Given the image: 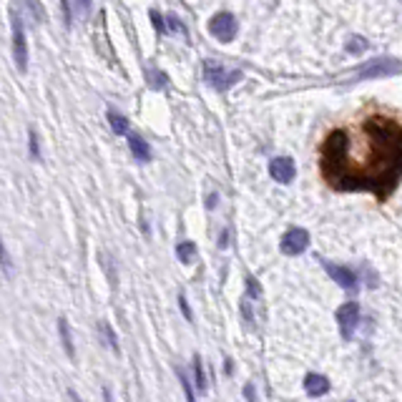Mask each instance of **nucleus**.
<instances>
[{
    "instance_id": "4",
    "label": "nucleus",
    "mask_w": 402,
    "mask_h": 402,
    "mask_svg": "<svg viewBox=\"0 0 402 402\" xmlns=\"http://www.w3.org/2000/svg\"><path fill=\"white\" fill-rule=\"evenodd\" d=\"M13 23V53H15V66L20 71L28 68V43H25V30H23V20H20L18 13L11 15Z\"/></svg>"
},
{
    "instance_id": "5",
    "label": "nucleus",
    "mask_w": 402,
    "mask_h": 402,
    "mask_svg": "<svg viewBox=\"0 0 402 402\" xmlns=\"http://www.w3.org/2000/svg\"><path fill=\"white\" fill-rule=\"evenodd\" d=\"M209 33L216 38V41H222V43L234 41L236 18L232 15V13H219V15H214V18L209 20Z\"/></svg>"
},
{
    "instance_id": "21",
    "label": "nucleus",
    "mask_w": 402,
    "mask_h": 402,
    "mask_svg": "<svg viewBox=\"0 0 402 402\" xmlns=\"http://www.w3.org/2000/svg\"><path fill=\"white\" fill-rule=\"evenodd\" d=\"M241 314H244L246 324L252 327V324H254V314H252V300H249V297H244V300H241Z\"/></svg>"
},
{
    "instance_id": "15",
    "label": "nucleus",
    "mask_w": 402,
    "mask_h": 402,
    "mask_svg": "<svg viewBox=\"0 0 402 402\" xmlns=\"http://www.w3.org/2000/svg\"><path fill=\"white\" fill-rule=\"evenodd\" d=\"M108 123H111V128H114L116 133H128V121L123 114H119V111H108Z\"/></svg>"
},
{
    "instance_id": "3",
    "label": "nucleus",
    "mask_w": 402,
    "mask_h": 402,
    "mask_svg": "<svg viewBox=\"0 0 402 402\" xmlns=\"http://www.w3.org/2000/svg\"><path fill=\"white\" fill-rule=\"evenodd\" d=\"M337 324H340L342 340H352L357 324H360V304H357V302H344V304L337 309Z\"/></svg>"
},
{
    "instance_id": "14",
    "label": "nucleus",
    "mask_w": 402,
    "mask_h": 402,
    "mask_svg": "<svg viewBox=\"0 0 402 402\" xmlns=\"http://www.w3.org/2000/svg\"><path fill=\"white\" fill-rule=\"evenodd\" d=\"M98 332H101L106 347L111 349V352H119V340H116V332L111 330V324H108V322H98Z\"/></svg>"
},
{
    "instance_id": "17",
    "label": "nucleus",
    "mask_w": 402,
    "mask_h": 402,
    "mask_svg": "<svg viewBox=\"0 0 402 402\" xmlns=\"http://www.w3.org/2000/svg\"><path fill=\"white\" fill-rule=\"evenodd\" d=\"M146 79H149L151 88H166V86H168L166 73L156 71V68H149V71H146Z\"/></svg>"
},
{
    "instance_id": "28",
    "label": "nucleus",
    "mask_w": 402,
    "mask_h": 402,
    "mask_svg": "<svg viewBox=\"0 0 402 402\" xmlns=\"http://www.w3.org/2000/svg\"><path fill=\"white\" fill-rule=\"evenodd\" d=\"M88 3H91V0H79V6H83V8L88 6Z\"/></svg>"
},
{
    "instance_id": "1",
    "label": "nucleus",
    "mask_w": 402,
    "mask_h": 402,
    "mask_svg": "<svg viewBox=\"0 0 402 402\" xmlns=\"http://www.w3.org/2000/svg\"><path fill=\"white\" fill-rule=\"evenodd\" d=\"M319 168L337 192H373L387 199L402 179V123L370 116L354 131L335 128L319 149Z\"/></svg>"
},
{
    "instance_id": "23",
    "label": "nucleus",
    "mask_w": 402,
    "mask_h": 402,
    "mask_svg": "<svg viewBox=\"0 0 402 402\" xmlns=\"http://www.w3.org/2000/svg\"><path fill=\"white\" fill-rule=\"evenodd\" d=\"M151 20H154V25H156L159 33H166V23H163V20L159 18V13H156V11H151Z\"/></svg>"
},
{
    "instance_id": "19",
    "label": "nucleus",
    "mask_w": 402,
    "mask_h": 402,
    "mask_svg": "<svg viewBox=\"0 0 402 402\" xmlns=\"http://www.w3.org/2000/svg\"><path fill=\"white\" fill-rule=\"evenodd\" d=\"M176 375H179L181 390H184V395H187V402H196V395H194V390H192V384H189L187 375L181 373V370H176Z\"/></svg>"
},
{
    "instance_id": "9",
    "label": "nucleus",
    "mask_w": 402,
    "mask_h": 402,
    "mask_svg": "<svg viewBox=\"0 0 402 402\" xmlns=\"http://www.w3.org/2000/svg\"><path fill=\"white\" fill-rule=\"evenodd\" d=\"M324 269H327V274H330L342 289H347V292H354V289H357V276H354L352 269L340 267V264H330V262L324 264Z\"/></svg>"
},
{
    "instance_id": "8",
    "label": "nucleus",
    "mask_w": 402,
    "mask_h": 402,
    "mask_svg": "<svg viewBox=\"0 0 402 402\" xmlns=\"http://www.w3.org/2000/svg\"><path fill=\"white\" fill-rule=\"evenodd\" d=\"M269 174H272V179L274 181H279V184H289V181L295 179V161L289 156H276V159H272V163H269Z\"/></svg>"
},
{
    "instance_id": "13",
    "label": "nucleus",
    "mask_w": 402,
    "mask_h": 402,
    "mask_svg": "<svg viewBox=\"0 0 402 402\" xmlns=\"http://www.w3.org/2000/svg\"><path fill=\"white\" fill-rule=\"evenodd\" d=\"M176 257H179L181 264H192L194 257H196V244H194V241H181V244L176 246Z\"/></svg>"
},
{
    "instance_id": "18",
    "label": "nucleus",
    "mask_w": 402,
    "mask_h": 402,
    "mask_svg": "<svg viewBox=\"0 0 402 402\" xmlns=\"http://www.w3.org/2000/svg\"><path fill=\"white\" fill-rule=\"evenodd\" d=\"M246 297L249 300H262V287L254 276H246Z\"/></svg>"
},
{
    "instance_id": "6",
    "label": "nucleus",
    "mask_w": 402,
    "mask_h": 402,
    "mask_svg": "<svg viewBox=\"0 0 402 402\" xmlns=\"http://www.w3.org/2000/svg\"><path fill=\"white\" fill-rule=\"evenodd\" d=\"M402 71V60L397 58H377V60H370L367 66L360 68V79H377V76H390V73Z\"/></svg>"
},
{
    "instance_id": "26",
    "label": "nucleus",
    "mask_w": 402,
    "mask_h": 402,
    "mask_svg": "<svg viewBox=\"0 0 402 402\" xmlns=\"http://www.w3.org/2000/svg\"><path fill=\"white\" fill-rule=\"evenodd\" d=\"M30 151H33V159H38V146H36V133L30 131Z\"/></svg>"
},
{
    "instance_id": "22",
    "label": "nucleus",
    "mask_w": 402,
    "mask_h": 402,
    "mask_svg": "<svg viewBox=\"0 0 402 402\" xmlns=\"http://www.w3.org/2000/svg\"><path fill=\"white\" fill-rule=\"evenodd\" d=\"M179 307H181V312H184V317L192 322L194 314H192V309H189V302H187V297H184V295H179Z\"/></svg>"
},
{
    "instance_id": "7",
    "label": "nucleus",
    "mask_w": 402,
    "mask_h": 402,
    "mask_svg": "<svg viewBox=\"0 0 402 402\" xmlns=\"http://www.w3.org/2000/svg\"><path fill=\"white\" fill-rule=\"evenodd\" d=\"M309 246V232L307 229H289L287 234L282 236V252L287 257H297Z\"/></svg>"
},
{
    "instance_id": "27",
    "label": "nucleus",
    "mask_w": 402,
    "mask_h": 402,
    "mask_svg": "<svg viewBox=\"0 0 402 402\" xmlns=\"http://www.w3.org/2000/svg\"><path fill=\"white\" fill-rule=\"evenodd\" d=\"M68 397H71V402H81V397L76 395V390H68Z\"/></svg>"
},
{
    "instance_id": "10",
    "label": "nucleus",
    "mask_w": 402,
    "mask_h": 402,
    "mask_svg": "<svg viewBox=\"0 0 402 402\" xmlns=\"http://www.w3.org/2000/svg\"><path fill=\"white\" fill-rule=\"evenodd\" d=\"M304 390L309 397H322L330 392V380L324 377V375H317V373H309L304 377Z\"/></svg>"
},
{
    "instance_id": "20",
    "label": "nucleus",
    "mask_w": 402,
    "mask_h": 402,
    "mask_svg": "<svg viewBox=\"0 0 402 402\" xmlns=\"http://www.w3.org/2000/svg\"><path fill=\"white\" fill-rule=\"evenodd\" d=\"M370 48V43L365 41V38H352V41H349V46H347V53H362V51H367Z\"/></svg>"
},
{
    "instance_id": "24",
    "label": "nucleus",
    "mask_w": 402,
    "mask_h": 402,
    "mask_svg": "<svg viewBox=\"0 0 402 402\" xmlns=\"http://www.w3.org/2000/svg\"><path fill=\"white\" fill-rule=\"evenodd\" d=\"M168 25H171V30H176V33H184V25H181L179 20L174 18V15H171V18H168Z\"/></svg>"
},
{
    "instance_id": "25",
    "label": "nucleus",
    "mask_w": 402,
    "mask_h": 402,
    "mask_svg": "<svg viewBox=\"0 0 402 402\" xmlns=\"http://www.w3.org/2000/svg\"><path fill=\"white\" fill-rule=\"evenodd\" d=\"M244 392H246V400H249V402H257V397H254V384H246Z\"/></svg>"
},
{
    "instance_id": "11",
    "label": "nucleus",
    "mask_w": 402,
    "mask_h": 402,
    "mask_svg": "<svg viewBox=\"0 0 402 402\" xmlns=\"http://www.w3.org/2000/svg\"><path fill=\"white\" fill-rule=\"evenodd\" d=\"M58 335H60V342H63V349L71 360H76V347H73V337H71V327H68V319L60 317L58 319Z\"/></svg>"
},
{
    "instance_id": "12",
    "label": "nucleus",
    "mask_w": 402,
    "mask_h": 402,
    "mask_svg": "<svg viewBox=\"0 0 402 402\" xmlns=\"http://www.w3.org/2000/svg\"><path fill=\"white\" fill-rule=\"evenodd\" d=\"M128 144H131L133 156H136L138 161H149V159H151V149H149V144H146L144 138L138 136V133H128Z\"/></svg>"
},
{
    "instance_id": "16",
    "label": "nucleus",
    "mask_w": 402,
    "mask_h": 402,
    "mask_svg": "<svg viewBox=\"0 0 402 402\" xmlns=\"http://www.w3.org/2000/svg\"><path fill=\"white\" fill-rule=\"evenodd\" d=\"M194 380H196V390L204 395L206 392V373H204V365H201V357L194 354Z\"/></svg>"
},
{
    "instance_id": "2",
    "label": "nucleus",
    "mask_w": 402,
    "mask_h": 402,
    "mask_svg": "<svg viewBox=\"0 0 402 402\" xmlns=\"http://www.w3.org/2000/svg\"><path fill=\"white\" fill-rule=\"evenodd\" d=\"M204 79H206V83H211L216 91H229L232 86L241 81V71H229V68L219 66V63L206 60L204 63Z\"/></svg>"
}]
</instances>
